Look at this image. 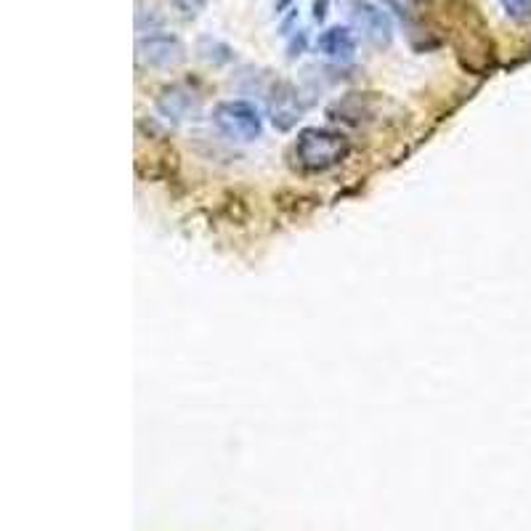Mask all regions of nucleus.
Returning a JSON list of instances; mask_svg holds the SVG:
<instances>
[{"label": "nucleus", "instance_id": "f257e3e1", "mask_svg": "<svg viewBox=\"0 0 531 531\" xmlns=\"http://www.w3.org/2000/svg\"><path fill=\"white\" fill-rule=\"evenodd\" d=\"M351 154V141L346 133L335 128H303L298 131V139L293 144V157L306 173H324V170L338 168L340 162L348 160Z\"/></svg>", "mask_w": 531, "mask_h": 531}, {"label": "nucleus", "instance_id": "f03ea898", "mask_svg": "<svg viewBox=\"0 0 531 531\" xmlns=\"http://www.w3.org/2000/svg\"><path fill=\"white\" fill-rule=\"evenodd\" d=\"M210 120L218 128V133H224L226 139L239 141V144H253L263 133L261 109L247 99L218 101Z\"/></svg>", "mask_w": 531, "mask_h": 531}, {"label": "nucleus", "instance_id": "7ed1b4c3", "mask_svg": "<svg viewBox=\"0 0 531 531\" xmlns=\"http://www.w3.org/2000/svg\"><path fill=\"white\" fill-rule=\"evenodd\" d=\"M136 56L144 67H152V70H178L189 54H186L184 40L178 38L176 32L162 30L157 24V27H139Z\"/></svg>", "mask_w": 531, "mask_h": 531}, {"label": "nucleus", "instance_id": "20e7f679", "mask_svg": "<svg viewBox=\"0 0 531 531\" xmlns=\"http://www.w3.org/2000/svg\"><path fill=\"white\" fill-rule=\"evenodd\" d=\"M346 14L354 32H359L370 46L388 48L393 43V22L385 8L375 6L372 0H348Z\"/></svg>", "mask_w": 531, "mask_h": 531}, {"label": "nucleus", "instance_id": "39448f33", "mask_svg": "<svg viewBox=\"0 0 531 531\" xmlns=\"http://www.w3.org/2000/svg\"><path fill=\"white\" fill-rule=\"evenodd\" d=\"M356 48H359V40H356L354 27H346V24H335V27H327V30L319 32L316 38V51L330 59L335 64H348L354 62Z\"/></svg>", "mask_w": 531, "mask_h": 531}, {"label": "nucleus", "instance_id": "423d86ee", "mask_svg": "<svg viewBox=\"0 0 531 531\" xmlns=\"http://www.w3.org/2000/svg\"><path fill=\"white\" fill-rule=\"evenodd\" d=\"M154 107L162 117L181 123V120H192V117L200 115V96L189 91L186 85H170L157 96Z\"/></svg>", "mask_w": 531, "mask_h": 531}, {"label": "nucleus", "instance_id": "0eeeda50", "mask_svg": "<svg viewBox=\"0 0 531 531\" xmlns=\"http://www.w3.org/2000/svg\"><path fill=\"white\" fill-rule=\"evenodd\" d=\"M197 54L205 59V62L216 64V67H221V64H229L234 62V51H231L226 43H221V40L216 38H200L197 40Z\"/></svg>", "mask_w": 531, "mask_h": 531}, {"label": "nucleus", "instance_id": "6e6552de", "mask_svg": "<svg viewBox=\"0 0 531 531\" xmlns=\"http://www.w3.org/2000/svg\"><path fill=\"white\" fill-rule=\"evenodd\" d=\"M502 11L518 24L531 22V0H500Z\"/></svg>", "mask_w": 531, "mask_h": 531}, {"label": "nucleus", "instance_id": "1a4fd4ad", "mask_svg": "<svg viewBox=\"0 0 531 531\" xmlns=\"http://www.w3.org/2000/svg\"><path fill=\"white\" fill-rule=\"evenodd\" d=\"M308 48V32L306 30H295L287 40V59H298V56L306 54Z\"/></svg>", "mask_w": 531, "mask_h": 531}, {"label": "nucleus", "instance_id": "9d476101", "mask_svg": "<svg viewBox=\"0 0 531 531\" xmlns=\"http://www.w3.org/2000/svg\"><path fill=\"white\" fill-rule=\"evenodd\" d=\"M173 6H176L178 11H184L186 16H194L208 6V0H173Z\"/></svg>", "mask_w": 531, "mask_h": 531}, {"label": "nucleus", "instance_id": "9b49d317", "mask_svg": "<svg viewBox=\"0 0 531 531\" xmlns=\"http://www.w3.org/2000/svg\"><path fill=\"white\" fill-rule=\"evenodd\" d=\"M330 14V0H314V6H311V16H314V22L322 24Z\"/></svg>", "mask_w": 531, "mask_h": 531}, {"label": "nucleus", "instance_id": "f8f14e48", "mask_svg": "<svg viewBox=\"0 0 531 531\" xmlns=\"http://www.w3.org/2000/svg\"><path fill=\"white\" fill-rule=\"evenodd\" d=\"M290 3H293V0H277V3H274V11H277V14H282V11H285Z\"/></svg>", "mask_w": 531, "mask_h": 531}, {"label": "nucleus", "instance_id": "ddd939ff", "mask_svg": "<svg viewBox=\"0 0 531 531\" xmlns=\"http://www.w3.org/2000/svg\"><path fill=\"white\" fill-rule=\"evenodd\" d=\"M412 3H431V0H412Z\"/></svg>", "mask_w": 531, "mask_h": 531}]
</instances>
